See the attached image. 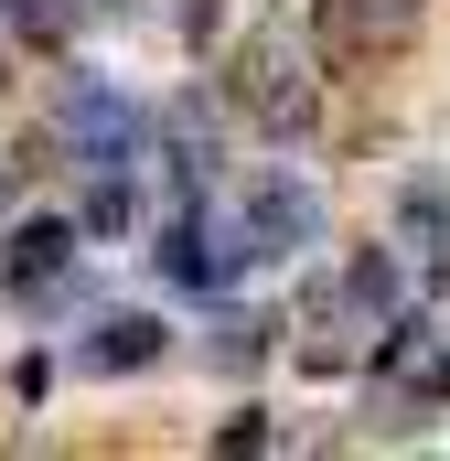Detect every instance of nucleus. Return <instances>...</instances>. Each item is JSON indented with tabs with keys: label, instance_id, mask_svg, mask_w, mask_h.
<instances>
[{
	"label": "nucleus",
	"instance_id": "3",
	"mask_svg": "<svg viewBox=\"0 0 450 461\" xmlns=\"http://www.w3.org/2000/svg\"><path fill=\"white\" fill-rule=\"evenodd\" d=\"M150 354H161V333H150L140 312H108V322H86V365H108V375L150 365Z\"/></svg>",
	"mask_w": 450,
	"mask_h": 461
},
{
	"label": "nucleus",
	"instance_id": "1",
	"mask_svg": "<svg viewBox=\"0 0 450 461\" xmlns=\"http://www.w3.org/2000/svg\"><path fill=\"white\" fill-rule=\"evenodd\" d=\"M65 129H76L86 172H140V108H129L118 86H76V97H65Z\"/></svg>",
	"mask_w": 450,
	"mask_h": 461
},
{
	"label": "nucleus",
	"instance_id": "5",
	"mask_svg": "<svg viewBox=\"0 0 450 461\" xmlns=\"http://www.w3.org/2000/svg\"><path fill=\"white\" fill-rule=\"evenodd\" d=\"M0 194H11V150H0Z\"/></svg>",
	"mask_w": 450,
	"mask_h": 461
},
{
	"label": "nucleus",
	"instance_id": "2",
	"mask_svg": "<svg viewBox=\"0 0 450 461\" xmlns=\"http://www.w3.org/2000/svg\"><path fill=\"white\" fill-rule=\"evenodd\" d=\"M322 32H333V54L408 43V32H418V0H333V11H322Z\"/></svg>",
	"mask_w": 450,
	"mask_h": 461
},
{
	"label": "nucleus",
	"instance_id": "4",
	"mask_svg": "<svg viewBox=\"0 0 450 461\" xmlns=\"http://www.w3.org/2000/svg\"><path fill=\"white\" fill-rule=\"evenodd\" d=\"M65 258H76V236H65V226H22V236H11V290H22V301H32V290H54V268H65Z\"/></svg>",
	"mask_w": 450,
	"mask_h": 461
}]
</instances>
